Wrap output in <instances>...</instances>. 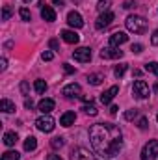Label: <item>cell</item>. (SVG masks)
Masks as SVG:
<instances>
[{
  "instance_id": "41",
  "label": "cell",
  "mask_w": 158,
  "mask_h": 160,
  "mask_svg": "<svg viewBox=\"0 0 158 160\" xmlns=\"http://www.w3.org/2000/svg\"><path fill=\"white\" fill-rule=\"evenodd\" d=\"M50 48H52V50H60V47H58V41H56V39L50 41Z\"/></svg>"
},
{
  "instance_id": "34",
  "label": "cell",
  "mask_w": 158,
  "mask_h": 160,
  "mask_svg": "<svg viewBox=\"0 0 158 160\" xmlns=\"http://www.w3.org/2000/svg\"><path fill=\"white\" fill-rule=\"evenodd\" d=\"M147 125H149L147 118H140V119H138V127H140L141 130H145V128H147Z\"/></svg>"
},
{
  "instance_id": "12",
  "label": "cell",
  "mask_w": 158,
  "mask_h": 160,
  "mask_svg": "<svg viewBox=\"0 0 158 160\" xmlns=\"http://www.w3.org/2000/svg\"><path fill=\"white\" fill-rule=\"evenodd\" d=\"M71 160H91V155L86 147H75L71 151Z\"/></svg>"
},
{
  "instance_id": "21",
  "label": "cell",
  "mask_w": 158,
  "mask_h": 160,
  "mask_svg": "<svg viewBox=\"0 0 158 160\" xmlns=\"http://www.w3.org/2000/svg\"><path fill=\"white\" fill-rule=\"evenodd\" d=\"M102 80H104V77H102V75H99V73H93V75H89V77H87V82H89L91 86H101V84H102Z\"/></svg>"
},
{
  "instance_id": "26",
  "label": "cell",
  "mask_w": 158,
  "mask_h": 160,
  "mask_svg": "<svg viewBox=\"0 0 158 160\" xmlns=\"http://www.w3.org/2000/svg\"><path fill=\"white\" fill-rule=\"evenodd\" d=\"M82 110H84V114H86V116H97V106H95V104H91V102H89V104H86Z\"/></svg>"
},
{
  "instance_id": "4",
  "label": "cell",
  "mask_w": 158,
  "mask_h": 160,
  "mask_svg": "<svg viewBox=\"0 0 158 160\" xmlns=\"http://www.w3.org/2000/svg\"><path fill=\"white\" fill-rule=\"evenodd\" d=\"M132 93L138 97V99H147L151 95V89H149V84L145 80H136L134 86H132Z\"/></svg>"
},
{
  "instance_id": "23",
  "label": "cell",
  "mask_w": 158,
  "mask_h": 160,
  "mask_svg": "<svg viewBox=\"0 0 158 160\" xmlns=\"http://www.w3.org/2000/svg\"><path fill=\"white\" fill-rule=\"evenodd\" d=\"M47 82L45 80H41V78H37L36 82H34V89H36V93H45L47 91Z\"/></svg>"
},
{
  "instance_id": "45",
  "label": "cell",
  "mask_w": 158,
  "mask_h": 160,
  "mask_svg": "<svg viewBox=\"0 0 158 160\" xmlns=\"http://www.w3.org/2000/svg\"><path fill=\"white\" fill-rule=\"evenodd\" d=\"M117 106H112V108H110V114H112V116H116V114H117Z\"/></svg>"
},
{
  "instance_id": "27",
  "label": "cell",
  "mask_w": 158,
  "mask_h": 160,
  "mask_svg": "<svg viewBox=\"0 0 158 160\" xmlns=\"http://www.w3.org/2000/svg\"><path fill=\"white\" fill-rule=\"evenodd\" d=\"M13 15V9L11 6H4L2 8V21H9V17Z\"/></svg>"
},
{
  "instance_id": "37",
  "label": "cell",
  "mask_w": 158,
  "mask_h": 160,
  "mask_svg": "<svg viewBox=\"0 0 158 160\" xmlns=\"http://www.w3.org/2000/svg\"><path fill=\"white\" fill-rule=\"evenodd\" d=\"M6 67H7V60L0 58V71H6Z\"/></svg>"
},
{
  "instance_id": "11",
  "label": "cell",
  "mask_w": 158,
  "mask_h": 160,
  "mask_svg": "<svg viewBox=\"0 0 158 160\" xmlns=\"http://www.w3.org/2000/svg\"><path fill=\"white\" fill-rule=\"evenodd\" d=\"M67 22H69V26H71V28H77V30L84 26L82 15H80L78 11H69V13H67Z\"/></svg>"
},
{
  "instance_id": "30",
  "label": "cell",
  "mask_w": 158,
  "mask_h": 160,
  "mask_svg": "<svg viewBox=\"0 0 158 160\" xmlns=\"http://www.w3.org/2000/svg\"><path fill=\"white\" fill-rule=\"evenodd\" d=\"M145 71H149V73H155L158 77V63L156 62H149L147 65H145Z\"/></svg>"
},
{
  "instance_id": "7",
  "label": "cell",
  "mask_w": 158,
  "mask_h": 160,
  "mask_svg": "<svg viewBox=\"0 0 158 160\" xmlns=\"http://www.w3.org/2000/svg\"><path fill=\"white\" fill-rule=\"evenodd\" d=\"M112 21H114V13H112V11L101 13L99 19L95 21V28H97V30H104V28H108V26L112 24Z\"/></svg>"
},
{
  "instance_id": "5",
  "label": "cell",
  "mask_w": 158,
  "mask_h": 160,
  "mask_svg": "<svg viewBox=\"0 0 158 160\" xmlns=\"http://www.w3.org/2000/svg\"><path fill=\"white\" fill-rule=\"evenodd\" d=\"M36 127L39 128L41 132H52L54 127H56V123H54V119H52L48 114H43L41 118L36 119Z\"/></svg>"
},
{
  "instance_id": "40",
  "label": "cell",
  "mask_w": 158,
  "mask_h": 160,
  "mask_svg": "<svg viewBox=\"0 0 158 160\" xmlns=\"http://www.w3.org/2000/svg\"><path fill=\"white\" fill-rule=\"evenodd\" d=\"M24 106H26L28 110H32V108H34V101H32V99H26V101H24Z\"/></svg>"
},
{
  "instance_id": "13",
  "label": "cell",
  "mask_w": 158,
  "mask_h": 160,
  "mask_svg": "<svg viewBox=\"0 0 158 160\" xmlns=\"http://www.w3.org/2000/svg\"><path fill=\"white\" fill-rule=\"evenodd\" d=\"M117 93H119V88H117V86H112L110 89H106V91L101 95V102H102V104H110Z\"/></svg>"
},
{
  "instance_id": "29",
  "label": "cell",
  "mask_w": 158,
  "mask_h": 160,
  "mask_svg": "<svg viewBox=\"0 0 158 160\" xmlns=\"http://www.w3.org/2000/svg\"><path fill=\"white\" fill-rule=\"evenodd\" d=\"M19 15H21L22 21H30V19H32V13H30L28 8H21V9H19Z\"/></svg>"
},
{
  "instance_id": "31",
  "label": "cell",
  "mask_w": 158,
  "mask_h": 160,
  "mask_svg": "<svg viewBox=\"0 0 158 160\" xmlns=\"http://www.w3.org/2000/svg\"><path fill=\"white\" fill-rule=\"evenodd\" d=\"M138 118V110L136 108H132V110H126L125 112V119L126 121H132V119H136Z\"/></svg>"
},
{
  "instance_id": "28",
  "label": "cell",
  "mask_w": 158,
  "mask_h": 160,
  "mask_svg": "<svg viewBox=\"0 0 158 160\" xmlns=\"http://www.w3.org/2000/svg\"><path fill=\"white\" fill-rule=\"evenodd\" d=\"M125 71H126V63H119L117 67L114 69V75H116V78H121V77L125 75Z\"/></svg>"
},
{
  "instance_id": "8",
  "label": "cell",
  "mask_w": 158,
  "mask_h": 160,
  "mask_svg": "<svg viewBox=\"0 0 158 160\" xmlns=\"http://www.w3.org/2000/svg\"><path fill=\"white\" fill-rule=\"evenodd\" d=\"M73 58H75V62L87 63V62L91 60V48H87V47H80V48H77V50L73 52Z\"/></svg>"
},
{
  "instance_id": "44",
  "label": "cell",
  "mask_w": 158,
  "mask_h": 160,
  "mask_svg": "<svg viewBox=\"0 0 158 160\" xmlns=\"http://www.w3.org/2000/svg\"><path fill=\"white\" fill-rule=\"evenodd\" d=\"M52 2H54V4H56V6H60V8H62V6H63V4H65V0H52Z\"/></svg>"
},
{
  "instance_id": "36",
  "label": "cell",
  "mask_w": 158,
  "mask_h": 160,
  "mask_svg": "<svg viewBox=\"0 0 158 160\" xmlns=\"http://www.w3.org/2000/svg\"><path fill=\"white\" fill-rule=\"evenodd\" d=\"M63 69H65V73H67V75H73V73H75V67H73V65H69V63H63Z\"/></svg>"
},
{
  "instance_id": "43",
  "label": "cell",
  "mask_w": 158,
  "mask_h": 160,
  "mask_svg": "<svg viewBox=\"0 0 158 160\" xmlns=\"http://www.w3.org/2000/svg\"><path fill=\"white\" fill-rule=\"evenodd\" d=\"M84 102H91V95H80Z\"/></svg>"
},
{
  "instance_id": "1",
  "label": "cell",
  "mask_w": 158,
  "mask_h": 160,
  "mask_svg": "<svg viewBox=\"0 0 158 160\" xmlns=\"http://www.w3.org/2000/svg\"><path fill=\"white\" fill-rule=\"evenodd\" d=\"M89 142L99 158H116L123 149V132L117 125L97 123L89 128Z\"/></svg>"
},
{
  "instance_id": "2",
  "label": "cell",
  "mask_w": 158,
  "mask_h": 160,
  "mask_svg": "<svg viewBox=\"0 0 158 160\" xmlns=\"http://www.w3.org/2000/svg\"><path fill=\"white\" fill-rule=\"evenodd\" d=\"M125 24H126V30L134 32V34H143L147 30V21L143 17H140V15H128Z\"/></svg>"
},
{
  "instance_id": "15",
  "label": "cell",
  "mask_w": 158,
  "mask_h": 160,
  "mask_svg": "<svg viewBox=\"0 0 158 160\" xmlns=\"http://www.w3.org/2000/svg\"><path fill=\"white\" fill-rule=\"evenodd\" d=\"M54 106H56V102L52 99H43V101H39V104H37V110H39L41 114H50L54 110Z\"/></svg>"
},
{
  "instance_id": "38",
  "label": "cell",
  "mask_w": 158,
  "mask_h": 160,
  "mask_svg": "<svg viewBox=\"0 0 158 160\" xmlns=\"http://www.w3.org/2000/svg\"><path fill=\"white\" fill-rule=\"evenodd\" d=\"M21 91H22V95H28V82L21 84Z\"/></svg>"
},
{
  "instance_id": "39",
  "label": "cell",
  "mask_w": 158,
  "mask_h": 160,
  "mask_svg": "<svg viewBox=\"0 0 158 160\" xmlns=\"http://www.w3.org/2000/svg\"><path fill=\"white\" fill-rule=\"evenodd\" d=\"M151 43L153 45H158V30H155V34L151 36Z\"/></svg>"
},
{
  "instance_id": "32",
  "label": "cell",
  "mask_w": 158,
  "mask_h": 160,
  "mask_svg": "<svg viewBox=\"0 0 158 160\" xmlns=\"http://www.w3.org/2000/svg\"><path fill=\"white\" fill-rule=\"evenodd\" d=\"M52 58H54V52H52V50H45V52L41 54V60H43V62H50Z\"/></svg>"
},
{
  "instance_id": "35",
  "label": "cell",
  "mask_w": 158,
  "mask_h": 160,
  "mask_svg": "<svg viewBox=\"0 0 158 160\" xmlns=\"http://www.w3.org/2000/svg\"><path fill=\"white\" fill-rule=\"evenodd\" d=\"M130 50H132L134 54H140V52L143 50V45H140V43H134V45L130 47Z\"/></svg>"
},
{
  "instance_id": "46",
  "label": "cell",
  "mask_w": 158,
  "mask_h": 160,
  "mask_svg": "<svg viewBox=\"0 0 158 160\" xmlns=\"http://www.w3.org/2000/svg\"><path fill=\"white\" fill-rule=\"evenodd\" d=\"M22 2H32V0H22Z\"/></svg>"
},
{
  "instance_id": "10",
  "label": "cell",
  "mask_w": 158,
  "mask_h": 160,
  "mask_svg": "<svg viewBox=\"0 0 158 160\" xmlns=\"http://www.w3.org/2000/svg\"><path fill=\"white\" fill-rule=\"evenodd\" d=\"M41 6V17H43V21H47V22H54L56 21V11L50 8V6H47L43 0L39 2Z\"/></svg>"
},
{
  "instance_id": "42",
  "label": "cell",
  "mask_w": 158,
  "mask_h": 160,
  "mask_svg": "<svg viewBox=\"0 0 158 160\" xmlns=\"http://www.w3.org/2000/svg\"><path fill=\"white\" fill-rule=\"evenodd\" d=\"M47 160H63V158H62L60 155H48V157H47Z\"/></svg>"
},
{
  "instance_id": "14",
  "label": "cell",
  "mask_w": 158,
  "mask_h": 160,
  "mask_svg": "<svg viewBox=\"0 0 158 160\" xmlns=\"http://www.w3.org/2000/svg\"><path fill=\"white\" fill-rule=\"evenodd\" d=\"M62 39L69 45H77L80 41V36L75 32V30H62Z\"/></svg>"
},
{
  "instance_id": "19",
  "label": "cell",
  "mask_w": 158,
  "mask_h": 160,
  "mask_svg": "<svg viewBox=\"0 0 158 160\" xmlns=\"http://www.w3.org/2000/svg\"><path fill=\"white\" fill-rule=\"evenodd\" d=\"M17 140H19L17 132H6V134H4V143H6L7 147H13V145L17 143Z\"/></svg>"
},
{
  "instance_id": "17",
  "label": "cell",
  "mask_w": 158,
  "mask_h": 160,
  "mask_svg": "<svg viewBox=\"0 0 158 160\" xmlns=\"http://www.w3.org/2000/svg\"><path fill=\"white\" fill-rule=\"evenodd\" d=\"M75 121H77V114L75 112H65L60 118V125L62 127H71V125H75Z\"/></svg>"
},
{
  "instance_id": "24",
  "label": "cell",
  "mask_w": 158,
  "mask_h": 160,
  "mask_svg": "<svg viewBox=\"0 0 158 160\" xmlns=\"http://www.w3.org/2000/svg\"><path fill=\"white\" fill-rule=\"evenodd\" d=\"M19 158H21V155H19L17 151H6L0 160H19Z\"/></svg>"
},
{
  "instance_id": "47",
  "label": "cell",
  "mask_w": 158,
  "mask_h": 160,
  "mask_svg": "<svg viewBox=\"0 0 158 160\" xmlns=\"http://www.w3.org/2000/svg\"><path fill=\"white\" fill-rule=\"evenodd\" d=\"M156 121H158V116H156Z\"/></svg>"
},
{
  "instance_id": "20",
  "label": "cell",
  "mask_w": 158,
  "mask_h": 160,
  "mask_svg": "<svg viewBox=\"0 0 158 160\" xmlns=\"http://www.w3.org/2000/svg\"><path fill=\"white\" fill-rule=\"evenodd\" d=\"M36 147H37V140H36L34 136H28V138L24 140V151L30 153V151H34Z\"/></svg>"
},
{
  "instance_id": "16",
  "label": "cell",
  "mask_w": 158,
  "mask_h": 160,
  "mask_svg": "<svg viewBox=\"0 0 158 160\" xmlns=\"http://www.w3.org/2000/svg\"><path fill=\"white\" fill-rule=\"evenodd\" d=\"M126 41H128V36H126L125 32H116V34L110 36V45H112V47H119V45H123V43H126Z\"/></svg>"
},
{
  "instance_id": "33",
  "label": "cell",
  "mask_w": 158,
  "mask_h": 160,
  "mask_svg": "<svg viewBox=\"0 0 158 160\" xmlns=\"http://www.w3.org/2000/svg\"><path fill=\"white\" fill-rule=\"evenodd\" d=\"M138 6V0H125L123 2V8L125 9H132V8H136Z\"/></svg>"
},
{
  "instance_id": "25",
  "label": "cell",
  "mask_w": 158,
  "mask_h": 160,
  "mask_svg": "<svg viewBox=\"0 0 158 160\" xmlns=\"http://www.w3.org/2000/svg\"><path fill=\"white\" fill-rule=\"evenodd\" d=\"M63 143H65V140H63L62 136H58V138H52V140H50L52 149H62V147H63Z\"/></svg>"
},
{
  "instance_id": "6",
  "label": "cell",
  "mask_w": 158,
  "mask_h": 160,
  "mask_svg": "<svg viewBox=\"0 0 158 160\" xmlns=\"http://www.w3.org/2000/svg\"><path fill=\"white\" fill-rule=\"evenodd\" d=\"M123 56V50L119 48V47H104L102 50H101V58L102 60H117Z\"/></svg>"
},
{
  "instance_id": "9",
  "label": "cell",
  "mask_w": 158,
  "mask_h": 160,
  "mask_svg": "<svg viewBox=\"0 0 158 160\" xmlns=\"http://www.w3.org/2000/svg\"><path fill=\"white\" fill-rule=\"evenodd\" d=\"M80 93H82V88H80V84H67L63 89H62V95H65L67 99H75V97H80Z\"/></svg>"
},
{
  "instance_id": "3",
  "label": "cell",
  "mask_w": 158,
  "mask_h": 160,
  "mask_svg": "<svg viewBox=\"0 0 158 160\" xmlns=\"http://www.w3.org/2000/svg\"><path fill=\"white\" fill-rule=\"evenodd\" d=\"M158 158V140H149L141 149V160H156Z\"/></svg>"
},
{
  "instance_id": "22",
  "label": "cell",
  "mask_w": 158,
  "mask_h": 160,
  "mask_svg": "<svg viewBox=\"0 0 158 160\" xmlns=\"http://www.w3.org/2000/svg\"><path fill=\"white\" fill-rule=\"evenodd\" d=\"M110 6H112V0H99L97 11H99V13H106V11L110 9Z\"/></svg>"
},
{
  "instance_id": "18",
  "label": "cell",
  "mask_w": 158,
  "mask_h": 160,
  "mask_svg": "<svg viewBox=\"0 0 158 160\" xmlns=\"http://www.w3.org/2000/svg\"><path fill=\"white\" fill-rule=\"evenodd\" d=\"M0 110H2L4 114H13V112H15V104H13L11 101H7V99H2V101H0Z\"/></svg>"
}]
</instances>
